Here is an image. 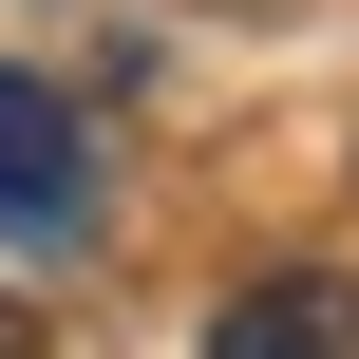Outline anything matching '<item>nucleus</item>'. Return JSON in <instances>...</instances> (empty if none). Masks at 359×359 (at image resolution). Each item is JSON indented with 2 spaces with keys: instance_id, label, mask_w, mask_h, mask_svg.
Masks as SVG:
<instances>
[{
  "instance_id": "7ed1b4c3",
  "label": "nucleus",
  "mask_w": 359,
  "mask_h": 359,
  "mask_svg": "<svg viewBox=\"0 0 359 359\" xmlns=\"http://www.w3.org/2000/svg\"><path fill=\"white\" fill-rule=\"evenodd\" d=\"M0 359H38V322H19V303H0Z\"/></svg>"
},
{
  "instance_id": "f03ea898",
  "label": "nucleus",
  "mask_w": 359,
  "mask_h": 359,
  "mask_svg": "<svg viewBox=\"0 0 359 359\" xmlns=\"http://www.w3.org/2000/svg\"><path fill=\"white\" fill-rule=\"evenodd\" d=\"M208 359H359V284H246L208 322Z\"/></svg>"
},
{
  "instance_id": "f257e3e1",
  "label": "nucleus",
  "mask_w": 359,
  "mask_h": 359,
  "mask_svg": "<svg viewBox=\"0 0 359 359\" xmlns=\"http://www.w3.org/2000/svg\"><path fill=\"white\" fill-rule=\"evenodd\" d=\"M0 227H76V95L0 76Z\"/></svg>"
}]
</instances>
